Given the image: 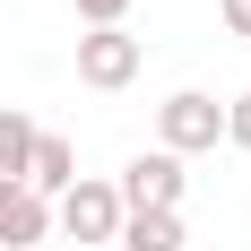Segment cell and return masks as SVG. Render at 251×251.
<instances>
[{"mask_svg": "<svg viewBox=\"0 0 251 251\" xmlns=\"http://www.w3.org/2000/svg\"><path fill=\"white\" fill-rule=\"evenodd\" d=\"M52 226L70 234V243H113V234H122V191L96 182V174H78L70 191H61V208H52Z\"/></svg>", "mask_w": 251, "mask_h": 251, "instance_id": "cell-3", "label": "cell"}, {"mask_svg": "<svg viewBox=\"0 0 251 251\" xmlns=\"http://www.w3.org/2000/svg\"><path fill=\"white\" fill-rule=\"evenodd\" d=\"M226 139L251 156V96H234V104H226Z\"/></svg>", "mask_w": 251, "mask_h": 251, "instance_id": "cell-10", "label": "cell"}, {"mask_svg": "<svg viewBox=\"0 0 251 251\" xmlns=\"http://www.w3.org/2000/svg\"><path fill=\"white\" fill-rule=\"evenodd\" d=\"M26 156H35V122L18 104H0V182H26Z\"/></svg>", "mask_w": 251, "mask_h": 251, "instance_id": "cell-8", "label": "cell"}, {"mask_svg": "<svg viewBox=\"0 0 251 251\" xmlns=\"http://www.w3.org/2000/svg\"><path fill=\"white\" fill-rule=\"evenodd\" d=\"M217 18H226V35H251V0H217Z\"/></svg>", "mask_w": 251, "mask_h": 251, "instance_id": "cell-11", "label": "cell"}, {"mask_svg": "<svg viewBox=\"0 0 251 251\" xmlns=\"http://www.w3.org/2000/svg\"><path fill=\"white\" fill-rule=\"evenodd\" d=\"M52 234V200H35L26 182H0V243L9 251H44Z\"/></svg>", "mask_w": 251, "mask_h": 251, "instance_id": "cell-5", "label": "cell"}, {"mask_svg": "<svg viewBox=\"0 0 251 251\" xmlns=\"http://www.w3.org/2000/svg\"><path fill=\"white\" fill-rule=\"evenodd\" d=\"M70 182H78V148H70V139H52V130H35V156H26V191H35V200H61Z\"/></svg>", "mask_w": 251, "mask_h": 251, "instance_id": "cell-6", "label": "cell"}, {"mask_svg": "<svg viewBox=\"0 0 251 251\" xmlns=\"http://www.w3.org/2000/svg\"><path fill=\"white\" fill-rule=\"evenodd\" d=\"M139 61H148V44L130 26H87L78 35V87H96V96H122L139 78Z\"/></svg>", "mask_w": 251, "mask_h": 251, "instance_id": "cell-1", "label": "cell"}, {"mask_svg": "<svg viewBox=\"0 0 251 251\" xmlns=\"http://www.w3.org/2000/svg\"><path fill=\"white\" fill-rule=\"evenodd\" d=\"M217 139H226V104H217V96L182 87V96L156 104V148H165V156H200V148H217Z\"/></svg>", "mask_w": 251, "mask_h": 251, "instance_id": "cell-2", "label": "cell"}, {"mask_svg": "<svg viewBox=\"0 0 251 251\" xmlns=\"http://www.w3.org/2000/svg\"><path fill=\"white\" fill-rule=\"evenodd\" d=\"M70 9H78L87 26H122V18H130V0H70Z\"/></svg>", "mask_w": 251, "mask_h": 251, "instance_id": "cell-9", "label": "cell"}, {"mask_svg": "<svg viewBox=\"0 0 251 251\" xmlns=\"http://www.w3.org/2000/svg\"><path fill=\"white\" fill-rule=\"evenodd\" d=\"M122 217H139V208H182V191H191V174H182V156H165V148H148V156H130L122 165Z\"/></svg>", "mask_w": 251, "mask_h": 251, "instance_id": "cell-4", "label": "cell"}, {"mask_svg": "<svg viewBox=\"0 0 251 251\" xmlns=\"http://www.w3.org/2000/svg\"><path fill=\"white\" fill-rule=\"evenodd\" d=\"M113 243L122 251H191V234H182V208H139V217H122Z\"/></svg>", "mask_w": 251, "mask_h": 251, "instance_id": "cell-7", "label": "cell"}]
</instances>
